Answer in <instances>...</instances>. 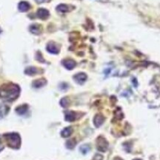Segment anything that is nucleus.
I'll return each instance as SVG.
<instances>
[{
	"mask_svg": "<svg viewBox=\"0 0 160 160\" xmlns=\"http://www.w3.org/2000/svg\"><path fill=\"white\" fill-rule=\"evenodd\" d=\"M20 88L16 85L8 84L0 87V99L4 100H13L18 96Z\"/></svg>",
	"mask_w": 160,
	"mask_h": 160,
	"instance_id": "nucleus-1",
	"label": "nucleus"
},
{
	"mask_svg": "<svg viewBox=\"0 0 160 160\" xmlns=\"http://www.w3.org/2000/svg\"><path fill=\"white\" fill-rule=\"evenodd\" d=\"M5 139H6L8 145L13 148H18L20 145V137L16 133H8L5 135Z\"/></svg>",
	"mask_w": 160,
	"mask_h": 160,
	"instance_id": "nucleus-2",
	"label": "nucleus"
},
{
	"mask_svg": "<svg viewBox=\"0 0 160 160\" xmlns=\"http://www.w3.org/2000/svg\"><path fill=\"white\" fill-rule=\"evenodd\" d=\"M97 148L101 151H105L108 148V142L103 138H99L97 140Z\"/></svg>",
	"mask_w": 160,
	"mask_h": 160,
	"instance_id": "nucleus-3",
	"label": "nucleus"
},
{
	"mask_svg": "<svg viewBox=\"0 0 160 160\" xmlns=\"http://www.w3.org/2000/svg\"><path fill=\"white\" fill-rule=\"evenodd\" d=\"M37 16L42 20H46L49 16V12L46 9L40 8L37 11Z\"/></svg>",
	"mask_w": 160,
	"mask_h": 160,
	"instance_id": "nucleus-4",
	"label": "nucleus"
},
{
	"mask_svg": "<svg viewBox=\"0 0 160 160\" xmlns=\"http://www.w3.org/2000/svg\"><path fill=\"white\" fill-rule=\"evenodd\" d=\"M74 79H75V81L77 82V83L82 84L83 82H85V80L87 79V76L86 74L84 73H79L74 77Z\"/></svg>",
	"mask_w": 160,
	"mask_h": 160,
	"instance_id": "nucleus-5",
	"label": "nucleus"
},
{
	"mask_svg": "<svg viewBox=\"0 0 160 160\" xmlns=\"http://www.w3.org/2000/svg\"><path fill=\"white\" fill-rule=\"evenodd\" d=\"M63 65L67 69L71 70L76 66V62L72 60H65L62 62Z\"/></svg>",
	"mask_w": 160,
	"mask_h": 160,
	"instance_id": "nucleus-6",
	"label": "nucleus"
},
{
	"mask_svg": "<svg viewBox=\"0 0 160 160\" xmlns=\"http://www.w3.org/2000/svg\"><path fill=\"white\" fill-rule=\"evenodd\" d=\"M47 50L51 53H59L58 47H57L56 45L53 42H50L48 45H47Z\"/></svg>",
	"mask_w": 160,
	"mask_h": 160,
	"instance_id": "nucleus-7",
	"label": "nucleus"
},
{
	"mask_svg": "<svg viewBox=\"0 0 160 160\" xmlns=\"http://www.w3.org/2000/svg\"><path fill=\"white\" fill-rule=\"evenodd\" d=\"M30 8V5L26 2H22L19 5V10L22 12H26L29 10Z\"/></svg>",
	"mask_w": 160,
	"mask_h": 160,
	"instance_id": "nucleus-8",
	"label": "nucleus"
},
{
	"mask_svg": "<svg viewBox=\"0 0 160 160\" xmlns=\"http://www.w3.org/2000/svg\"><path fill=\"white\" fill-rule=\"evenodd\" d=\"M103 122H104V118L102 115H100V114H98V115H96V117H95V118H94V124H95V125H96V127L100 126V125H102V123H103Z\"/></svg>",
	"mask_w": 160,
	"mask_h": 160,
	"instance_id": "nucleus-9",
	"label": "nucleus"
},
{
	"mask_svg": "<svg viewBox=\"0 0 160 160\" xmlns=\"http://www.w3.org/2000/svg\"><path fill=\"white\" fill-rule=\"evenodd\" d=\"M56 10L58 11H60V12H62V13H66V12H68L69 11V7L68 6V5H64V4H61V5H58V6L56 7Z\"/></svg>",
	"mask_w": 160,
	"mask_h": 160,
	"instance_id": "nucleus-10",
	"label": "nucleus"
},
{
	"mask_svg": "<svg viewBox=\"0 0 160 160\" xmlns=\"http://www.w3.org/2000/svg\"><path fill=\"white\" fill-rule=\"evenodd\" d=\"M65 119L67 121H70V122L73 121V120L76 119V113L72 111L68 112V113H66Z\"/></svg>",
	"mask_w": 160,
	"mask_h": 160,
	"instance_id": "nucleus-11",
	"label": "nucleus"
},
{
	"mask_svg": "<svg viewBox=\"0 0 160 160\" xmlns=\"http://www.w3.org/2000/svg\"><path fill=\"white\" fill-rule=\"evenodd\" d=\"M46 83V81L45 79H38L36 80L35 82H33V86L35 87H42L43 85H45Z\"/></svg>",
	"mask_w": 160,
	"mask_h": 160,
	"instance_id": "nucleus-12",
	"label": "nucleus"
},
{
	"mask_svg": "<svg viewBox=\"0 0 160 160\" xmlns=\"http://www.w3.org/2000/svg\"><path fill=\"white\" fill-rule=\"evenodd\" d=\"M72 133V128L71 127H66L65 129H64L62 132V136L64 137H68L70 136V134Z\"/></svg>",
	"mask_w": 160,
	"mask_h": 160,
	"instance_id": "nucleus-13",
	"label": "nucleus"
},
{
	"mask_svg": "<svg viewBox=\"0 0 160 160\" xmlns=\"http://www.w3.org/2000/svg\"><path fill=\"white\" fill-rule=\"evenodd\" d=\"M28 110V106L27 105H22V106H20L17 108V109H16V112L19 114H24Z\"/></svg>",
	"mask_w": 160,
	"mask_h": 160,
	"instance_id": "nucleus-14",
	"label": "nucleus"
},
{
	"mask_svg": "<svg viewBox=\"0 0 160 160\" xmlns=\"http://www.w3.org/2000/svg\"><path fill=\"white\" fill-rule=\"evenodd\" d=\"M26 73L29 74V75H33V74L37 73V68H33V67H30L26 70Z\"/></svg>",
	"mask_w": 160,
	"mask_h": 160,
	"instance_id": "nucleus-15",
	"label": "nucleus"
},
{
	"mask_svg": "<svg viewBox=\"0 0 160 160\" xmlns=\"http://www.w3.org/2000/svg\"><path fill=\"white\" fill-rule=\"evenodd\" d=\"M75 144L76 142H74V140H70L67 142V147H68V148H73V147L75 146Z\"/></svg>",
	"mask_w": 160,
	"mask_h": 160,
	"instance_id": "nucleus-16",
	"label": "nucleus"
},
{
	"mask_svg": "<svg viewBox=\"0 0 160 160\" xmlns=\"http://www.w3.org/2000/svg\"><path fill=\"white\" fill-rule=\"evenodd\" d=\"M68 99L64 98V99H62V101H61V104H62V106L63 107H67L68 105Z\"/></svg>",
	"mask_w": 160,
	"mask_h": 160,
	"instance_id": "nucleus-17",
	"label": "nucleus"
},
{
	"mask_svg": "<svg viewBox=\"0 0 160 160\" xmlns=\"http://www.w3.org/2000/svg\"><path fill=\"white\" fill-rule=\"evenodd\" d=\"M3 111H4V107L0 105V117L3 114Z\"/></svg>",
	"mask_w": 160,
	"mask_h": 160,
	"instance_id": "nucleus-18",
	"label": "nucleus"
},
{
	"mask_svg": "<svg viewBox=\"0 0 160 160\" xmlns=\"http://www.w3.org/2000/svg\"><path fill=\"white\" fill-rule=\"evenodd\" d=\"M49 0H36L37 3H43V2H48Z\"/></svg>",
	"mask_w": 160,
	"mask_h": 160,
	"instance_id": "nucleus-19",
	"label": "nucleus"
},
{
	"mask_svg": "<svg viewBox=\"0 0 160 160\" xmlns=\"http://www.w3.org/2000/svg\"><path fill=\"white\" fill-rule=\"evenodd\" d=\"M1 32H2V30H1V29H0V33H1Z\"/></svg>",
	"mask_w": 160,
	"mask_h": 160,
	"instance_id": "nucleus-20",
	"label": "nucleus"
},
{
	"mask_svg": "<svg viewBox=\"0 0 160 160\" xmlns=\"http://www.w3.org/2000/svg\"><path fill=\"white\" fill-rule=\"evenodd\" d=\"M135 160H140V159H135Z\"/></svg>",
	"mask_w": 160,
	"mask_h": 160,
	"instance_id": "nucleus-21",
	"label": "nucleus"
}]
</instances>
